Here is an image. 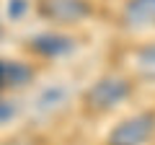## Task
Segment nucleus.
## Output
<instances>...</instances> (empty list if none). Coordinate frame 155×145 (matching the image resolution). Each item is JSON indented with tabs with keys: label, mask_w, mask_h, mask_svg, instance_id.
<instances>
[{
	"label": "nucleus",
	"mask_w": 155,
	"mask_h": 145,
	"mask_svg": "<svg viewBox=\"0 0 155 145\" xmlns=\"http://www.w3.org/2000/svg\"><path fill=\"white\" fill-rule=\"evenodd\" d=\"M132 80L124 75H104L83 91V106L88 114H106L132 96Z\"/></svg>",
	"instance_id": "f257e3e1"
},
{
	"label": "nucleus",
	"mask_w": 155,
	"mask_h": 145,
	"mask_svg": "<svg viewBox=\"0 0 155 145\" xmlns=\"http://www.w3.org/2000/svg\"><path fill=\"white\" fill-rule=\"evenodd\" d=\"M36 13L54 26H78L91 18L93 8L88 0H36Z\"/></svg>",
	"instance_id": "7ed1b4c3"
},
{
	"label": "nucleus",
	"mask_w": 155,
	"mask_h": 145,
	"mask_svg": "<svg viewBox=\"0 0 155 145\" xmlns=\"http://www.w3.org/2000/svg\"><path fill=\"white\" fill-rule=\"evenodd\" d=\"M34 80V67L21 60H0V93L26 88Z\"/></svg>",
	"instance_id": "0eeeda50"
},
{
	"label": "nucleus",
	"mask_w": 155,
	"mask_h": 145,
	"mask_svg": "<svg viewBox=\"0 0 155 145\" xmlns=\"http://www.w3.org/2000/svg\"><path fill=\"white\" fill-rule=\"evenodd\" d=\"M132 60H134V62H132V65H134V72H137L140 78L155 83V42H147V44L137 47Z\"/></svg>",
	"instance_id": "6e6552de"
},
{
	"label": "nucleus",
	"mask_w": 155,
	"mask_h": 145,
	"mask_svg": "<svg viewBox=\"0 0 155 145\" xmlns=\"http://www.w3.org/2000/svg\"><path fill=\"white\" fill-rule=\"evenodd\" d=\"M3 145H31V143H26V140H11V143H3Z\"/></svg>",
	"instance_id": "9b49d317"
},
{
	"label": "nucleus",
	"mask_w": 155,
	"mask_h": 145,
	"mask_svg": "<svg viewBox=\"0 0 155 145\" xmlns=\"http://www.w3.org/2000/svg\"><path fill=\"white\" fill-rule=\"evenodd\" d=\"M16 112H18V106H16V101L5 99V93H0V124H5V122H11V119L16 117Z\"/></svg>",
	"instance_id": "1a4fd4ad"
},
{
	"label": "nucleus",
	"mask_w": 155,
	"mask_h": 145,
	"mask_svg": "<svg viewBox=\"0 0 155 145\" xmlns=\"http://www.w3.org/2000/svg\"><path fill=\"white\" fill-rule=\"evenodd\" d=\"M155 135V112H137L111 127L106 145H145Z\"/></svg>",
	"instance_id": "f03ea898"
},
{
	"label": "nucleus",
	"mask_w": 155,
	"mask_h": 145,
	"mask_svg": "<svg viewBox=\"0 0 155 145\" xmlns=\"http://www.w3.org/2000/svg\"><path fill=\"white\" fill-rule=\"evenodd\" d=\"M122 26L129 31L155 29V0H127L122 8Z\"/></svg>",
	"instance_id": "39448f33"
},
{
	"label": "nucleus",
	"mask_w": 155,
	"mask_h": 145,
	"mask_svg": "<svg viewBox=\"0 0 155 145\" xmlns=\"http://www.w3.org/2000/svg\"><path fill=\"white\" fill-rule=\"evenodd\" d=\"M26 8H28V0H11V3H8V16L11 18H21Z\"/></svg>",
	"instance_id": "9d476101"
},
{
	"label": "nucleus",
	"mask_w": 155,
	"mask_h": 145,
	"mask_svg": "<svg viewBox=\"0 0 155 145\" xmlns=\"http://www.w3.org/2000/svg\"><path fill=\"white\" fill-rule=\"evenodd\" d=\"M70 101V88L65 83H49L39 91L31 101V112L39 117H54L57 112H62Z\"/></svg>",
	"instance_id": "20e7f679"
},
{
	"label": "nucleus",
	"mask_w": 155,
	"mask_h": 145,
	"mask_svg": "<svg viewBox=\"0 0 155 145\" xmlns=\"http://www.w3.org/2000/svg\"><path fill=\"white\" fill-rule=\"evenodd\" d=\"M28 49L41 57H62L75 49V39L60 31H41L36 36H28Z\"/></svg>",
	"instance_id": "423d86ee"
}]
</instances>
